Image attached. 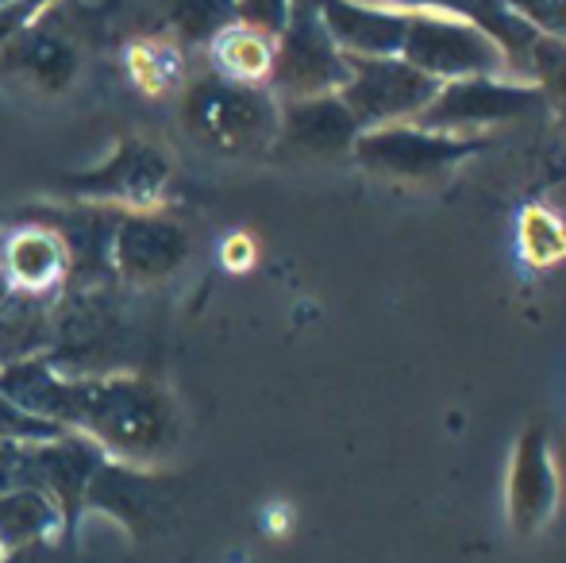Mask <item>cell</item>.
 <instances>
[{
    "label": "cell",
    "mask_w": 566,
    "mask_h": 563,
    "mask_svg": "<svg viewBox=\"0 0 566 563\" xmlns=\"http://www.w3.org/2000/svg\"><path fill=\"white\" fill-rule=\"evenodd\" d=\"M0 394L43 421L93 440L108 459L132 467H158L186 440V414L174 390L143 371L70 378L46 355L0 367Z\"/></svg>",
    "instance_id": "6da1fadb"
},
{
    "label": "cell",
    "mask_w": 566,
    "mask_h": 563,
    "mask_svg": "<svg viewBox=\"0 0 566 563\" xmlns=\"http://www.w3.org/2000/svg\"><path fill=\"white\" fill-rule=\"evenodd\" d=\"M127 309L119 282H66L51 305L46 363L59 375L90 378L127 371Z\"/></svg>",
    "instance_id": "7a4b0ae2"
},
{
    "label": "cell",
    "mask_w": 566,
    "mask_h": 563,
    "mask_svg": "<svg viewBox=\"0 0 566 563\" xmlns=\"http://www.w3.org/2000/svg\"><path fill=\"white\" fill-rule=\"evenodd\" d=\"M178 121L186 136L217 155L247 158L274 150L277 139V97L259 85H239L228 77L201 70L189 74L178 93Z\"/></svg>",
    "instance_id": "3957f363"
},
{
    "label": "cell",
    "mask_w": 566,
    "mask_h": 563,
    "mask_svg": "<svg viewBox=\"0 0 566 563\" xmlns=\"http://www.w3.org/2000/svg\"><path fill=\"white\" fill-rule=\"evenodd\" d=\"M401 59L436 82L459 77H513L509 59L478 23L448 12H409Z\"/></svg>",
    "instance_id": "277c9868"
},
{
    "label": "cell",
    "mask_w": 566,
    "mask_h": 563,
    "mask_svg": "<svg viewBox=\"0 0 566 563\" xmlns=\"http://www.w3.org/2000/svg\"><path fill=\"white\" fill-rule=\"evenodd\" d=\"M482 147H490L485 136H448V132L420 128V124H386V128L358 132L350 158L378 178L432 181Z\"/></svg>",
    "instance_id": "5b68a950"
},
{
    "label": "cell",
    "mask_w": 566,
    "mask_h": 563,
    "mask_svg": "<svg viewBox=\"0 0 566 563\" xmlns=\"http://www.w3.org/2000/svg\"><path fill=\"white\" fill-rule=\"evenodd\" d=\"M347 82H350L347 54L328 35L316 8L308 0H293L290 23L274 39L270 93L277 101H305V97H324V93H339Z\"/></svg>",
    "instance_id": "8992f818"
},
{
    "label": "cell",
    "mask_w": 566,
    "mask_h": 563,
    "mask_svg": "<svg viewBox=\"0 0 566 563\" xmlns=\"http://www.w3.org/2000/svg\"><path fill=\"white\" fill-rule=\"evenodd\" d=\"M547 97L536 82H516V77H459L443 82L432 105L412 124L448 136H482L493 124L521 121V116L544 108Z\"/></svg>",
    "instance_id": "52a82bcc"
},
{
    "label": "cell",
    "mask_w": 566,
    "mask_h": 563,
    "mask_svg": "<svg viewBox=\"0 0 566 563\" xmlns=\"http://www.w3.org/2000/svg\"><path fill=\"white\" fill-rule=\"evenodd\" d=\"M174 505H178L174 479L150 471V467L116 463V459H105L97 467L90 494H85V513L105 518L127 541H147V536L170 533Z\"/></svg>",
    "instance_id": "ba28073f"
},
{
    "label": "cell",
    "mask_w": 566,
    "mask_h": 563,
    "mask_svg": "<svg viewBox=\"0 0 566 563\" xmlns=\"http://www.w3.org/2000/svg\"><path fill=\"white\" fill-rule=\"evenodd\" d=\"M350 82L339 90V101L355 116L358 132L386 128V124H412L443 82L420 74L417 66L397 54V59H355L347 54Z\"/></svg>",
    "instance_id": "9c48e42d"
},
{
    "label": "cell",
    "mask_w": 566,
    "mask_h": 563,
    "mask_svg": "<svg viewBox=\"0 0 566 563\" xmlns=\"http://www.w3.org/2000/svg\"><path fill=\"white\" fill-rule=\"evenodd\" d=\"M170 178L174 158L158 143L124 136L105 163L93 170L70 174V178H62V186L90 205H119L127 212H147L163 201Z\"/></svg>",
    "instance_id": "30bf717a"
},
{
    "label": "cell",
    "mask_w": 566,
    "mask_h": 563,
    "mask_svg": "<svg viewBox=\"0 0 566 563\" xmlns=\"http://www.w3.org/2000/svg\"><path fill=\"white\" fill-rule=\"evenodd\" d=\"M189 228L181 220L166 217V212H119L113 228V248H108V263H113V279L132 290H147L181 271L189 263Z\"/></svg>",
    "instance_id": "8fae6325"
},
{
    "label": "cell",
    "mask_w": 566,
    "mask_h": 563,
    "mask_svg": "<svg viewBox=\"0 0 566 563\" xmlns=\"http://www.w3.org/2000/svg\"><path fill=\"white\" fill-rule=\"evenodd\" d=\"M77 66H82V39H77L74 15L39 12L23 31H15L4 46H0V74L23 77L35 85L39 93H62L74 85Z\"/></svg>",
    "instance_id": "7c38bea8"
},
{
    "label": "cell",
    "mask_w": 566,
    "mask_h": 563,
    "mask_svg": "<svg viewBox=\"0 0 566 563\" xmlns=\"http://www.w3.org/2000/svg\"><path fill=\"white\" fill-rule=\"evenodd\" d=\"M563 498L559 463H555L552 428L544 421H532L521 432L509 459V482H505V518L516 536H536L552 525L555 510Z\"/></svg>",
    "instance_id": "4fadbf2b"
},
{
    "label": "cell",
    "mask_w": 566,
    "mask_h": 563,
    "mask_svg": "<svg viewBox=\"0 0 566 563\" xmlns=\"http://www.w3.org/2000/svg\"><path fill=\"white\" fill-rule=\"evenodd\" d=\"M358 139V124L339 101V93L305 101H277L274 150L297 158H343Z\"/></svg>",
    "instance_id": "5bb4252c"
},
{
    "label": "cell",
    "mask_w": 566,
    "mask_h": 563,
    "mask_svg": "<svg viewBox=\"0 0 566 563\" xmlns=\"http://www.w3.org/2000/svg\"><path fill=\"white\" fill-rule=\"evenodd\" d=\"M0 271L12 293L54 301L70 282V248L54 225H23L0 236Z\"/></svg>",
    "instance_id": "9a60e30c"
},
{
    "label": "cell",
    "mask_w": 566,
    "mask_h": 563,
    "mask_svg": "<svg viewBox=\"0 0 566 563\" xmlns=\"http://www.w3.org/2000/svg\"><path fill=\"white\" fill-rule=\"evenodd\" d=\"M124 74L143 97H174L189 82V51L170 31H143V35L127 39Z\"/></svg>",
    "instance_id": "2e32d148"
},
{
    "label": "cell",
    "mask_w": 566,
    "mask_h": 563,
    "mask_svg": "<svg viewBox=\"0 0 566 563\" xmlns=\"http://www.w3.org/2000/svg\"><path fill=\"white\" fill-rule=\"evenodd\" d=\"M51 536H66V541H77V536L66 533V521H62V510L35 487H15L0 494V552L12 549H28V544L51 541Z\"/></svg>",
    "instance_id": "e0dca14e"
},
{
    "label": "cell",
    "mask_w": 566,
    "mask_h": 563,
    "mask_svg": "<svg viewBox=\"0 0 566 563\" xmlns=\"http://www.w3.org/2000/svg\"><path fill=\"white\" fill-rule=\"evenodd\" d=\"M205 54H209L212 74L239 85L270 90V74H274V39L270 35H259L243 23H231L205 46Z\"/></svg>",
    "instance_id": "ac0fdd59"
},
{
    "label": "cell",
    "mask_w": 566,
    "mask_h": 563,
    "mask_svg": "<svg viewBox=\"0 0 566 563\" xmlns=\"http://www.w3.org/2000/svg\"><path fill=\"white\" fill-rule=\"evenodd\" d=\"M170 35L186 51H205L224 28L235 23V0H163Z\"/></svg>",
    "instance_id": "d6986e66"
},
{
    "label": "cell",
    "mask_w": 566,
    "mask_h": 563,
    "mask_svg": "<svg viewBox=\"0 0 566 563\" xmlns=\"http://www.w3.org/2000/svg\"><path fill=\"white\" fill-rule=\"evenodd\" d=\"M521 248L528 256V263L536 267H555L566 259V225L555 212L528 205L521 212Z\"/></svg>",
    "instance_id": "ffe728a7"
},
{
    "label": "cell",
    "mask_w": 566,
    "mask_h": 563,
    "mask_svg": "<svg viewBox=\"0 0 566 563\" xmlns=\"http://www.w3.org/2000/svg\"><path fill=\"white\" fill-rule=\"evenodd\" d=\"M293 0H239L235 4V23L259 31V35L277 39L290 23Z\"/></svg>",
    "instance_id": "44dd1931"
},
{
    "label": "cell",
    "mask_w": 566,
    "mask_h": 563,
    "mask_svg": "<svg viewBox=\"0 0 566 563\" xmlns=\"http://www.w3.org/2000/svg\"><path fill=\"white\" fill-rule=\"evenodd\" d=\"M516 15H521L536 35L566 39V0H524V4L516 8Z\"/></svg>",
    "instance_id": "7402d4cb"
},
{
    "label": "cell",
    "mask_w": 566,
    "mask_h": 563,
    "mask_svg": "<svg viewBox=\"0 0 566 563\" xmlns=\"http://www.w3.org/2000/svg\"><path fill=\"white\" fill-rule=\"evenodd\" d=\"M0 563H77V541L51 536V541L28 544V549L0 552Z\"/></svg>",
    "instance_id": "603a6c76"
},
{
    "label": "cell",
    "mask_w": 566,
    "mask_h": 563,
    "mask_svg": "<svg viewBox=\"0 0 566 563\" xmlns=\"http://www.w3.org/2000/svg\"><path fill=\"white\" fill-rule=\"evenodd\" d=\"M224 263L231 267V271H247V267L254 263V243H251V236H243V232L231 236V240L224 243Z\"/></svg>",
    "instance_id": "cb8c5ba5"
},
{
    "label": "cell",
    "mask_w": 566,
    "mask_h": 563,
    "mask_svg": "<svg viewBox=\"0 0 566 563\" xmlns=\"http://www.w3.org/2000/svg\"><path fill=\"white\" fill-rule=\"evenodd\" d=\"M77 563H132V556H127V541H119L116 552H101V556H85V552L77 549Z\"/></svg>",
    "instance_id": "d4e9b609"
},
{
    "label": "cell",
    "mask_w": 566,
    "mask_h": 563,
    "mask_svg": "<svg viewBox=\"0 0 566 563\" xmlns=\"http://www.w3.org/2000/svg\"><path fill=\"white\" fill-rule=\"evenodd\" d=\"M501 4H505V8H513V12H516V8H521L524 0H501Z\"/></svg>",
    "instance_id": "484cf974"
},
{
    "label": "cell",
    "mask_w": 566,
    "mask_h": 563,
    "mask_svg": "<svg viewBox=\"0 0 566 563\" xmlns=\"http://www.w3.org/2000/svg\"><path fill=\"white\" fill-rule=\"evenodd\" d=\"M4 444H8V440H0V448H4Z\"/></svg>",
    "instance_id": "4316f807"
},
{
    "label": "cell",
    "mask_w": 566,
    "mask_h": 563,
    "mask_svg": "<svg viewBox=\"0 0 566 563\" xmlns=\"http://www.w3.org/2000/svg\"><path fill=\"white\" fill-rule=\"evenodd\" d=\"M235 4H239V0H235Z\"/></svg>",
    "instance_id": "83f0119b"
}]
</instances>
